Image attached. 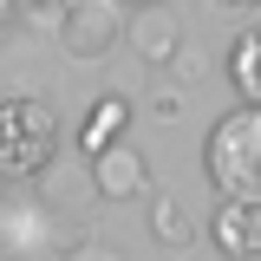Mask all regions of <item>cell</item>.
I'll return each instance as SVG.
<instances>
[{
	"instance_id": "cell-1",
	"label": "cell",
	"mask_w": 261,
	"mask_h": 261,
	"mask_svg": "<svg viewBox=\"0 0 261 261\" xmlns=\"http://www.w3.org/2000/svg\"><path fill=\"white\" fill-rule=\"evenodd\" d=\"M202 176L222 202H261V105L222 111L202 137Z\"/></svg>"
},
{
	"instance_id": "cell-2",
	"label": "cell",
	"mask_w": 261,
	"mask_h": 261,
	"mask_svg": "<svg viewBox=\"0 0 261 261\" xmlns=\"http://www.w3.org/2000/svg\"><path fill=\"white\" fill-rule=\"evenodd\" d=\"M65 124L46 98H0V183H33L59 157Z\"/></svg>"
},
{
	"instance_id": "cell-3",
	"label": "cell",
	"mask_w": 261,
	"mask_h": 261,
	"mask_svg": "<svg viewBox=\"0 0 261 261\" xmlns=\"http://www.w3.org/2000/svg\"><path fill=\"white\" fill-rule=\"evenodd\" d=\"M111 46H124V7L118 0H65V13H59V53L65 59L92 65Z\"/></svg>"
},
{
	"instance_id": "cell-4",
	"label": "cell",
	"mask_w": 261,
	"mask_h": 261,
	"mask_svg": "<svg viewBox=\"0 0 261 261\" xmlns=\"http://www.w3.org/2000/svg\"><path fill=\"white\" fill-rule=\"evenodd\" d=\"M85 170H92L98 202H144L150 196V170H144V157L130 144H105L98 157H85Z\"/></svg>"
},
{
	"instance_id": "cell-5",
	"label": "cell",
	"mask_w": 261,
	"mask_h": 261,
	"mask_svg": "<svg viewBox=\"0 0 261 261\" xmlns=\"http://www.w3.org/2000/svg\"><path fill=\"white\" fill-rule=\"evenodd\" d=\"M33 183H39V209H53V216H85V209H98L85 157H53Z\"/></svg>"
},
{
	"instance_id": "cell-6",
	"label": "cell",
	"mask_w": 261,
	"mask_h": 261,
	"mask_svg": "<svg viewBox=\"0 0 261 261\" xmlns=\"http://www.w3.org/2000/svg\"><path fill=\"white\" fill-rule=\"evenodd\" d=\"M124 46H130L144 65H170V59H176V46H183V20H176V7H130V13H124Z\"/></svg>"
},
{
	"instance_id": "cell-7",
	"label": "cell",
	"mask_w": 261,
	"mask_h": 261,
	"mask_svg": "<svg viewBox=\"0 0 261 261\" xmlns=\"http://www.w3.org/2000/svg\"><path fill=\"white\" fill-rule=\"evenodd\" d=\"M209 235H216V248L228 261H255L261 255V202H222Z\"/></svg>"
},
{
	"instance_id": "cell-8",
	"label": "cell",
	"mask_w": 261,
	"mask_h": 261,
	"mask_svg": "<svg viewBox=\"0 0 261 261\" xmlns=\"http://www.w3.org/2000/svg\"><path fill=\"white\" fill-rule=\"evenodd\" d=\"M124 130H130V98L98 92L92 111H85V124H79V157H98L105 144H124Z\"/></svg>"
},
{
	"instance_id": "cell-9",
	"label": "cell",
	"mask_w": 261,
	"mask_h": 261,
	"mask_svg": "<svg viewBox=\"0 0 261 261\" xmlns=\"http://www.w3.org/2000/svg\"><path fill=\"white\" fill-rule=\"evenodd\" d=\"M144 202H150V209H144V228H150V242H157V248H196V235H202V228H196V216H190L170 190H150Z\"/></svg>"
},
{
	"instance_id": "cell-10",
	"label": "cell",
	"mask_w": 261,
	"mask_h": 261,
	"mask_svg": "<svg viewBox=\"0 0 261 261\" xmlns=\"http://www.w3.org/2000/svg\"><path fill=\"white\" fill-rule=\"evenodd\" d=\"M228 85L242 92V105H261V27H248L228 46Z\"/></svg>"
},
{
	"instance_id": "cell-11",
	"label": "cell",
	"mask_w": 261,
	"mask_h": 261,
	"mask_svg": "<svg viewBox=\"0 0 261 261\" xmlns=\"http://www.w3.org/2000/svg\"><path fill=\"white\" fill-rule=\"evenodd\" d=\"M20 7V20H27L33 33H59V13H65V0H13Z\"/></svg>"
},
{
	"instance_id": "cell-12",
	"label": "cell",
	"mask_w": 261,
	"mask_h": 261,
	"mask_svg": "<svg viewBox=\"0 0 261 261\" xmlns=\"http://www.w3.org/2000/svg\"><path fill=\"white\" fill-rule=\"evenodd\" d=\"M170 72H176L183 85H196V79H209V59H202L196 46H176V59H170Z\"/></svg>"
},
{
	"instance_id": "cell-13",
	"label": "cell",
	"mask_w": 261,
	"mask_h": 261,
	"mask_svg": "<svg viewBox=\"0 0 261 261\" xmlns=\"http://www.w3.org/2000/svg\"><path fill=\"white\" fill-rule=\"evenodd\" d=\"M72 261H124V248H111V242H79Z\"/></svg>"
},
{
	"instance_id": "cell-14",
	"label": "cell",
	"mask_w": 261,
	"mask_h": 261,
	"mask_svg": "<svg viewBox=\"0 0 261 261\" xmlns=\"http://www.w3.org/2000/svg\"><path fill=\"white\" fill-rule=\"evenodd\" d=\"M150 111H157V118H176V111H183V98H176V92H170V85H163V92L150 98Z\"/></svg>"
},
{
	"instance_id": "cell-15",
	"label": "cell",
	"mask_w": 261,
	"mask_h": 261,
	"mask_svg": "<svg viewBox=\"0 0 261 261\" xmlns=\"http://www.w3.org/2000/svg\"><path fill=\"white\" fill-rule=\"evenodd\" d=\"M118 7H170V0H118Z\"/></svg>"
},
{
	"instance_id": "cell-16",
	"label": "cell",
	"mask_w": 261,
	"mask_h": 261,
	"mask_svg": "<svg viewBox=\"0 0 261 261\" xmlns=\"http://www.w3.org/2000/svg\"><path fill=\"white\" fill-rule=\"evenodd\" d=\"M7 13H13V0H0V20H7Z\"/></svg>"
},
{
	"instance_id": "cell-17",
	"label": "cell",
	"mask_w": 261,
	"mask_h": 261,
	"mask_svg": "<svg viewBox=\"0 0 261 261\" xmlns=\"http://www.w3.org/2000/svg\"><path fill=\"white\" fill-rule=\"evenodd\" d=\"M222 7H255V0H222Z\"/></svg>"
},
{
	"instance_id": "cell-18",
	"label": "cell",
	"mask_w": 261,
	"mask_h": 261,
	"mask_svg": "<svg viewBox=\"0 0 261 261\" xmlns=\"http://www.w3.org/2000/svg\"><path fill=\"white\" fill-rule=\"evenodd\" d=\"M0 190H7V183H0Z\"/></svg>"
}]
</instances>
